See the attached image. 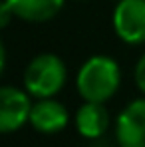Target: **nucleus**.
<instances>
[{
    "label": "nucleus",
    "instance_id": "nucleus-1",
    "mask_svg": "<svg viewBox=\"0 0 145 147\" xmlns=\"http://www.w3.org/2000/svg\"><path fill=\"white\" fill-rule=\"evenodd\" d=\"M121 84L119 64L103 54L88 58L76 76V90L84 101L105 103L113 98Z\"/></svg>",
    "mask_w": 145,
    "mask_h": 147
},
{
    "label": "nucleus",
    "instance_id": "nucleus-2",
    "mask_svg": "<svg viewBox=\"0 0 145 147\" xmlns=\"http://www.w3.org/2000/svg\"><path fill=\"white\" fill-rule=\"evenodd\" d=\"M68 80L66 64L56 54H38L24 70V90L36 99L58 96Z\"/></svg>",
    "mask_w": 145,
    "mask_h": 147
},
{
    "label": "nucleus",
    "instance_id": "nucleus-3",
    "mask_svg": "<svg viewBox=\"0 0 145 147\" xmlns=\"http://www.w3.org/2000/svg\"><path fill=\"white\" fill-rule=\"evenodd\" d=\"M113 32L129 46L145 44V0H119L111 14Z\"/></svg>",
    "mask_w": 145,
    "mask_h": 147
},
{
    "label": "nucleus",
    "instance_id": "nucleus-4",
    "mask_svg": "<svg viewBox=\"0 0 145 147\" xmlns=\"http://www.w3.org/2000/svg\"><path fill=\"white\" fill-rule=\"evenodd\" d=\"M32 96L16 86L0 88V131L14 133L30 121Z\"/></svg>",
    "mask_w": 145,
    "mask_h": 147
},
{
    "label": "nucleus",
    "instance_id": "nucleus-5",
    "mask_svg": "<svg viewBox=\"0 0 145 147\" xmlns=\"http://www.w3.org/2000/svg\"><path fill=\"white\" fill-rule=\"evenodd\" d=\"M119 147H145V98L129 101L115 119Z\"/></svg>",
    "mask_w": 145,
    "mask_h": 147
},
{
    "label": "nucleus",
    "instance_id": "nucleus-6",
    "mask_svg": "<svg viewBox=\"0 0 145 147\" xmlns=\"http://www.w3.org/2000/svg\"><path fill=\"white\" fill-rule=\"evenodd\" d=\"M68 121H70V113H68L66 105L58 99L44 98V99H38L32 105L30 123L40 133H46V135L58 133L68 125Z\"/></svg>",
    "mask_w": 145,
    "mask_h": 147
},
{
    "label": "nucleus",
    "instance_id": "nucleus-7",
    "mask_svg": "<svg viewBox=\"0 0 145 147\" xmlns=\"http://www.w3.org/2000/svg\"><path fill=\"white\" fill-rule=\"evenodd\" d=\"M109 127V111L99 101H84L76 111V129L86 139L101 137Z\"/></svg>",
    "mask_w": 145,
    "mask_h": 147
},
{
    "label": "nucleus",
    "instance_id": "nucleus-8",
    "mask_svg": "<svg viewBox=\"0 0 145 147\" xmlns=\"http://www.w3.org/2000/svg\"><path fill=\"white\" fill-rule=\"evenodd\" d=\"M12 12L14 18H20L24 22H48L60 14L66 0H4Z\"/></svg>",
    "mask_w": 145,
    "mask_h": 147
},
{
    "label": "nucleus",
    "instance_id": "nucleus-9",
    "mask_svg": "<svg viewBox=\"0 0 145 147\" xmlns=\"http://www.w3.org/2000/svg\"><path fill=\"white\" fill-rule=\"evenodd\" d=\"M133 80H135V86L137 90L145 96V54L137 60L135 64V70H133Z\"/></svg>",
    "mask_w": 145,
    "mask_h": 147
},
{
    "label": "nucleus",
    "instance_id": "nucleus-10",
    "mask_svg": "<svg viewBox=\"0 0 145 147\" xmlns=\"http://www.w3.org/2000/svg\"><path fill=\"white\" fill-rule=\"evenodd\" d=\"M12 16H14L12 8H10V6H8V4L2 0V2H0V26H2V28H6Z\"/></svg>",
    "mask_w": 145,
    "mask_h": 147
},
{
    "label": "nucleus",
    "instance_id": "nucleus-11",
    "mask_svg": "<svg viewBox=\"0 0 145 147\" xmlns=\"http://www.w3.org/2000/svg\"><path fill=\"white\" fill-rule=\"evenodd\" d=\"M80 2H82V0H80Z\"/></svg>",
    "mask_w": 145,
    "mask_h": 147
}]
</instances>
